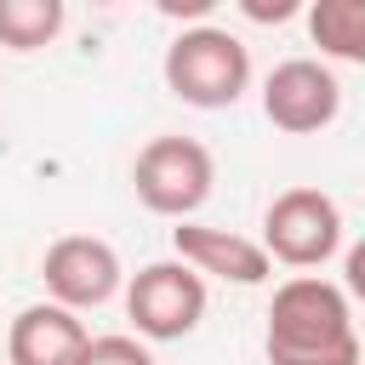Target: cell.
Here are the masks:
<instances>
[{"mask_svg":"<svg viewBox=\"0 0 365 365\" xmlns=\"http://www.w3.org/2000/svg\"><path fill=\"white\" fill-rule=\"evenodd\" d=\"M86 342H91V331L80 325V314H68L57 302H29L11 319L6 359L11 365H80V348Z\"/></svg>","mask_w":365,"mask_h":365,"instance_id":"9","label":"cell"},{"mask_svg":"<svg viewBox=\"0 0 365 365\" xmlns=\"http://www.w3.org/2000/svg\"><path fill=\"white\" fill-rule=\"evenodd\" d=\"M211 6H217V0H160L165 17H205Z\"/></svg>","mask_w":365,"mask_h":365,"instance_id":"14","label":"cell"},{"mask_svg":"<svg viewBox=\"0 0 365 365\" xmlns=\"http://www.w3.org/2000/svg\"><path fill=\"white\" fill-rule=\"evenodd\" d=\"M262 114H268V125H279L291 137L325 131L342 114V86L319 57H285L262 80Z\"/></svg>","mask_w":365,"mask_h":365,"instance_id":"7","label":"cell"},{"mask_svg":"<svg viewBox=\"0 0 365 365\" xmlns=\"http://www.w3.org/2000/svg\"><path fill=\"white\" fill-rule=\"evenodd\" d=\"M40 279H46V297L57 308L80 314V308H103L120 291L125 268H120V251L108 240H97V234H63V240L46 245Z\"/></svg>","mask_w":365,"mask_h":365,"instance_id":"6","label":"cell"},{"mask_svg":"<svg viewBox=\"0 0 365 365\" xmlns=\"http://www.w3.org/2000/svg\"><path fill=\"white\" fill-rule=\"evenodd\" d=\"M125 319L137 325V342H177L205 319V279L177 257L148 262L125 285Z\"/></svg>","mask_w":365,"mask_h":365,"instance_id":"5","label":"cell"},{"mask_svg":"<svg viewBox=\"0 0 365 365\" xmlns=\"http://www.w3.org/2000/svg\"><path fill=\"white\" fill-rule=\"evenodd\" d=\"M63 0H0V46L6 51H40L63 34Z\"/></svg>","mask_w":365,"mask_h":365,"instance_id":"11","label":"cell"},{"mask_svg":"<svg viewBox=\"0 0 365 365\" xmlns=\"http://www.w3.org/2000/svg\"><path fill=\"white\" fill-rule=\"evenodd\" d=\"M80 365H154V354L137 336H91L80 348Z\"/></svg>","mask_w":365,"mask_h":365,"instance_id":"12","label":"cell"},{"mask_svg":"<svg viewBox=\"0 0 365 365\" xmlns=\"http://www.w3.org/2000/svg\"><path fill=\"white\" fill-rule=\"evenodd\" d=\"M211 182H217V160H211V148L200 137H154V143L137 148L131 188L154 217L188 222L211 200Z\"/></svg>","mask_w":365,"mask_h":365,"instance_id":"3","label":"cell"},{"mask_svg":"<svg viewBox=\"0 0 365 365\" xmlns=\"http://www.w3.org/2000/svg\"><path fill=\"white\" fill-rule=\"evenodd\" d=\"M268 262L285 268H325L342 245V205L325 188H285L262 211V240Z\"/></svg>","mask_w":365,"mask_h":365,"instance_id":"4","label":"cell"},{"mask_svg":"<svg viewBox=\"0 0 365 365\" xmlns=\"http://www.w3.org/2000/svg\"><path fill=\"white\" fill-rule=\"evenodd\" d=\"M268 365H359L348 291L325 274H297L268 302Z\"/></svg>","mask_w":365,"mask_h":365,"instance_id":"1","label":"cell"},{"mask_svg":"<svg viewBox=\"0 0 365 365\" xmlns=\"http://www.w3.org/2000/svg\"><path fill=\"white\" fill-rule=\"evenodd\" d=\"M171 251L200 279H222V285H262L274 274V262H268V251L257 240H245L234 228H217V222H177Z\"/></svg>","mask_w":365,"mask_h":365,"instance_id":"8","label":"cell"},{"mask_svg":"<svg viewBox=\"0 0 365 365\" xmlns=\"http://www.w3.org/2000/svg\"><path fill=\"white\" fill-rule=\"evenodd\" d=\"M171 97H182L188 108H234L251 86V51L240 34L217 29V23H194L165 46L160 63Z\"/></svg>","mask_w":365,"mask_h":365,"instance_id":"2","label":"cell"},{"mask_svg":"<svg viewBox=\"0 0 365 365\" xmlns=\"http://www.w3.org/2000/svg\"><path fill=\"white\" fill-rule=\"evenodd\" d=\"M308 34L325 57L365 63V6L359 0H314L308 6Z\"/></svg>","mask_w":365,"mask_h":365,"instance_id":"10","label":"cell"},{"mask_svg":"<svg viewBox=\"0 0 365 365\" xmlns=\"http://www.w3.org/2000/svg\"><path fill=\"white\" fill-rule=\"evenodd\" d=\"M245 17H257V23H285V17H297V0H245Z\"/></svg>","mask_w":365,"mask_h":365,"instance_id":"13","label":"cell"}]
</instances>
